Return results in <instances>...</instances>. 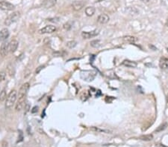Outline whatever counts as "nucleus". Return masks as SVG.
I'll return each mask as SVG.
<instances>
[{"label": "nucleus", "instance_id": "obj_9", "mask_svg": "<svg viewBox=\"0 0 168 147\" xmlns=\"http://www.w3.org/2000/svg\"><path fill=\"white\" fill-rule=\"evenodd\" d=\"M10 35L9 30L7 28H5L0 31V41L5 42L8 39Z\"/></svg>", "mask_w": 168, "mask_h": 147}, {"label": "nucleus", "instance_id": "obj_26", "mask_svg": "<svg viewBox=\"0 0 168 147\" xmlns=\"http://www.w3.org/2000/svg\"><path fill=\"white\" fill-rule=\"evenodd\" d=\"M43 68H44V66H40V67H39V69H38V70H36V73H37V74H38V73H39V71H40V69H43Z\"/></svg>", "mask_w": 168, "mask_h": 147}, {"label": "nucleus", "instance_id": "obj_31", "mask_svg": "<svg viewBox=\"0 0 168 147\" xmlns=\"http://www.w3.org/2000/svg\"><path fill=\"white\" fill-rule=\"evenodd\" d=\"M0 1H1V0H0Z\"/></svg>", "mask_w": 168, "mask_h": 147}, {"label": "nucleus", "instance_id": "obj_2", "mask_svg": "<svg viewBox=\"0 0 168 147\" xmlns=\"http://www.w3.org/2000/svg\"><path fill=\"white\" fill-rule=\"evenodd\" d=\"M29 87H30V85H29L28 82H25L24 84L22 85V86H21L19 90V92L17 93V98H18V100L17 101L25 102L26 95L28 94V89H29Z\"/></svg>", "mask_w": 168, "mask_h": 147}, {"label": "nucleus", "instance_id": "obj_7", "mask_svg": "<svg viewBox=\"0 0 168 147\" xmlns=\"http://www.w3.org/2000/svg\"><path fill=\"white\" fill-rule=\"evenodd\" d=\"M99 34V31L96 30L92 31H83L81 33V37L84 39H91V38L94 37Z\"/></svg>", "mask_w": 168, "mask_h": 147}, {"label": "nucleus", "instance_id": "obj_1", "mask_svg": "<svg viewBox=\"0 0 168 147\" xmlns=\"http://www.w3.org/2000/svg\"><path fill=\"white\" fill-rule=\"evenodd\" d=\"M17 99V91L15 89L12 90L5 100V108L7 109H11L13 106L16 104V101Z\"/></svg>", "mask_w": 168, "mask_h": 147}, {"label": "nucleus", "instance_id": "obj_29", "mask_svg": "<svg viewBox=\"0 0 168 147\" xmlns=\"http://www.w3.org/2000/svg\"><path fill=\"white\" fill-rule=\"evenodd\" d=\"M167 101H168V95H167Z\"/></svg>", "mask_w": 168, "mask_h": 147}, {"label": "nucleus", "instance_id": "obj_17", "mask_svg": "<svg viewBox=\"0 0 168 147\" xmlns=\"http://www.w3.org/2000/svg\"><path fill=\"white\" fill-rule=\"evenodd\" d=\"M85 13L87 17H92L95 13V8L93 7H87L85 9Z\"/></svg>", "mask_w": 168, "mask_h": 147}, {"label": "nucleus", "instance_id": "obj_10", "mask_svg": "<svg viewBox=\"0 0 168 147\" xmlns=\"http://www.w3.org/2000/svg\"><path fill=\"white\" fill-rule=\"evenodd\" d=\"M57 3V0H44L42 2V6L45 8H50L55 6Z\"/></svg>", "mask_w": 168, "mask_h": 147}, {"label": "nucleus", "instance_id": "obj_22", "mask_svg": "<svg viewBox=\"0 0 168 147\" xmlns=\"http://www.w3.org/2000/svg\"><path fill=\"white\" fill-rule=\"evenodd\" d=\"M8 74H9L11 76H13V75H14V73H15V71H14V69H13V67L11 65H9L8 66Z\"/></svg>", "mask_w": 168, "mask_h": 147}, {"label": "nucleus", "instance_id": "obj_28", "mask_svg": "<svg viewBox=\"0 0 168 147\" xmlns=\"http://www.w3.org/2000/svg\"><path fill=\"white\" fill-rule=\"evenodd\" d=\"M166 49H167V53H168V46H167V47Z\"/></svg>", "mask_w": 168, "mask_h": 147}, {"label": "nucleus", "instance_id": "obj_14", "mask_svg": "<svg viewBox=\"0 0 168 147\" xmlns=\"http://www.w3.org/2000/svg\"><path fill=\"white\" fill-rule=\"evenodd\" d=\"M123 39L125 42L128 43H134L138 40V38L133 36H125L123 37Z\"/></svg>", "mask_w": 168, "mask_h": 147}, {"label": "nucleus", "instance_id": "obj_15", "mask_svg": "<svg viewBox=\"0 0 168 147\" xmlns=\"http://www.w3.org/2000/svg\"><path fill=\"white\" fill-rule=\"evenodd\" d=\"M123 65H125V66H126V67L128 68H136L137 67V63H135V62H132V61H130V60H124V61L123 62Z\"/></svg>", "mask_w": 168, "mask_h": 147}, {"label": "nucleus", "instance_id": "obj_19", "mask_svg": "<svg viewBox=\"0 0 168 147\" xmlns=\"http://www.w3.org/2000/svg\"><path fill=\"white\" fill-rule=\"evenodd\" d=\"M77 45V43L74 40H71V41H69L67 43V47L69 48V49H73Z\"/></svg>", "mask_w": 168, "mask_h": 147}, {"label": "nucleus", "instance_id": "obj_12", "mask_svg": "<svg viewBox=\"0 0 168 147\" xmlns=\"http://www.w3.org/2000/svg\"><path fill=\"white\" fill-rule=\"evenodd\" d=\"M110 18L107 14H101L98 17V19H97V21L98 23H100V24H106V23H108Z\"/></svg>", "mask_w": 168, "mask_h": 147}, {"label": "nucleus", "instance_id": "obj_16", "mask_svg": "<svg viewBox=\"0 0 168 147\" xmlns=\"http://www.w3.org/2000/svg\"><path fill=\"white\" fill-rule=\"evenodd\" d=\"M102 45V42L99 39H94L91 42V46L95 49H98Z\"/></svg>", "mask_w": 168, "mask_h": 147}, {"label": "nucleus", "instance_id": "obj_30", "mask_svg": "<svg viewBox=\"0 0 168 147\" xmlns=\"http://www.w3.org/2000/svg\"><path fill=\"white\" fill-rule=\"evenodd\" d=\"M162 147H165V146H162Z\"/></svg>", "mask_w": 168, "mask_h": 147}, {"label": "nucleus", "instance_id": "obj_25", "mask_svg": "<svg viewBox=\"0 0 168 147\" xmlns=\"http://www.w3.org/2000/svg\"><path fill=\"white\" fill-rule=\"evenodd\" d=\"M38 106H34V108H33V109L32 110V113H35L36 112H38Z\"/></svg>", "mask_w": 168, "mask_h": 147}, {"label": "nucleus", "instance_id": "obj_23", "mask_svg": "<svg viewBox=\"0 0 168 147\" xmlns=\"http://www.w3.org/2000/svg\"><path fill=\"white\" fill-rule=\"evenodd\" d=\"M6 78V73L4 71H0V82L4 81Z\"/></svg>", "mask_w": 168, "mask_h": 147}, {"label": "nucleus", "instance_id": "obj_21", "mask_svg": "<svg viewBox=\"0 0 168 147\" xmlns=\"http://www.w3.org/2000/svg\"><path fill=\"white\" fill-rule=\"evenodd\" d=\"M167 123H164V124L161 125L160 126L158 127V128L155 130V132H160L161 131L164 130L167 128Z\"/></svg>", "mask_w": 168, "mask_h": 147}, {"label": "nucleus", "instance_id": "obj_5", "mask_svg": "<svg viewBox=\"0 0 168 147\" xmlns=\"http://www.w3.org/2000/svg\"><path fill=\"white\" fill-rule=\"evenodd\" d=\"M15 8V6L13 4L5 1H1L0 2V9L2 11H13Z\"/></svg>", "mask_w": 168, "mask_h": 147}, {"label": "nucleus", "instance_id": "obj_18", "mask_svg": "<svg viewBox=\"0 0 168 147\" xmlns=\"http://www.w3.org/2000/svg\"><path fill=\"white\" fill-rule=\"evenodd\" d=\"M153 139V136L152 134H145V135H142L140 137V140H144V141H150Z\"/></svg>", "mask_w": 168, "mask_h": 147}, {"label": "nucleus", "instance_id": "obj_32", "mask_svg": "<svg viewBox=\"0 0 168 147\" xmlns=\"http://www.w3.org/2000/svg\"><path fill=\"white\" fill-rule=\"evenodd\" d=\"M167 1H168V0H167Z\"/></svg>", "mask_w": 168, "mask_h": 147}, {"label": "nucleus", "instance_id": "obj_4", "mask_svg": "<svg viewBox=\"0 0 168 147\" xmlns=\"http://www.w3.org/2000/svg\"><path fill=\"white\" fill-rule=\"evenodd\" d=\"M9 51V43H8L7 41L3 42V43L0 47V55L5 57L8 55Z\"/></svg>", "mask_w": 168, "mask_h": 147}, {"label": "nucleus", "instance_id": "obj_6", "mask_svg": "<svg viewBox=\"0 0 168 147\" xmlns=\"http://www.w3.org/2000/svg\"><path fill=\"white\" fill-rule=\"evenodd\" d=\"M56 31V27L54 25H46L44 28H41L39 31V33L40 34H52Z\"/></svg>", "mask_w": 168, "mask_h": 147}, {"label": "nucleus", "instance_id": "obj_11", "mask_svg": "<svg viewBox=\"0 0 168 147\" xmlns=\"http://www.w3.org/2000/svg\"><path fill=\"white\" fill-rule=\"evenodd\" d=\"M19 46V43L16 39H13L9 43V50L10 52L13 53L17 51V48Z\"/></svg>", "mask_w": 168, "mask_h": 147}, {"label": "nucleus", "instance_id": "obj_20", "mask_svg": "<svg viewBox=\"0 0 168 147\" xmlns=\"http://www.w3.org/2000/svg\"><path fill=\"white\" fill-rule=\"evenodd\" d=\"M6 98H7V94H6L5 90L4 89L0 92V101L2 102V101L5 100Z\"/></svg>", "mask_w": 168, "mask_h": 147}, {"label": "nucleus", "instance_id": "obj_13", "mask_svg": "<svg viewBox=\"0 0 168 147\" xmlns=\"http://www.w3.org/2000/svg\"><path fill=\"white\" fill-rule=\"evenodd\" d=\"M159 66L161 69H166L168 68V57H163L160 59L159 61Z\"/></svg>", "mask_w": 168, "mask_h": 147}, {"label": "nucleus", "instance_id": "obj_3", "mask_svg": "<svg viewBox=\"0 0 168 147\" xmlns=\"http://www.w3.org/2000/svg\"><path fill=\"white\" fill-rule=\"evenodd\" d=\"M19 18H20V13L19 11L13 12L6 17L5 20V25L7 26H9L13 23H16Z\"/></svg>", "mask_w": 168, "mask_h": 147}, {"label": "nucleus", "instance_id": "obj_33", "mask_svg": "<svg viewBox=\"0 0 168 147\" xmlns=\"http://www.w3.org/2000/svg\"><path fill=\"white\" fill-rule=\"evenodd\" d=\"M167 25H168V24H167Z\"/></svg>", "mask_w": 168, "mask_h": 147}, {"label": "nucleus", "instance_id": "obj_8", "mask_svg": "<svg viewBox=\"0 0 168 147\" xmlns=\"http://www.w3.org/2000/svg\"><path fill=\"white\" fill-rule=\"evenodd\" d=\"M85 2H84V1H75V2H73L72 4L73 9L76 11H79L85 7Z\"/></svg>", "mask_w": 168, "mask_h": 147}, {"label": "nucleus", "instance_id": "obj_24", "mask_svg": "<svg viewBox=\"0 0 168 147\" xmlns=\"http://www.w3.org/2000/svg\"><path fill=\"white\" fill-rule=\"evenodd\" d=\"M64 28L65 30L68 31L71 28V26H70V25H69V23H66V24L64 25Z\"/></svg>", "mask_w": 168, "mask_h": 147}, {"label": "nucleus", "instance_id": "obj_27", "mask_svg": "<svg viewBox=\"0 0 168 147\" xmlns=\"http://www.w3.org/2000/svg\"><path fill=\"white\" fill-rule=\"evenodd\" d=\"M96 1H97L98 2H102V1H104V0H96Z\"/></svg>", "mask_w": 168, "mask_h": 147}]
</instances>
